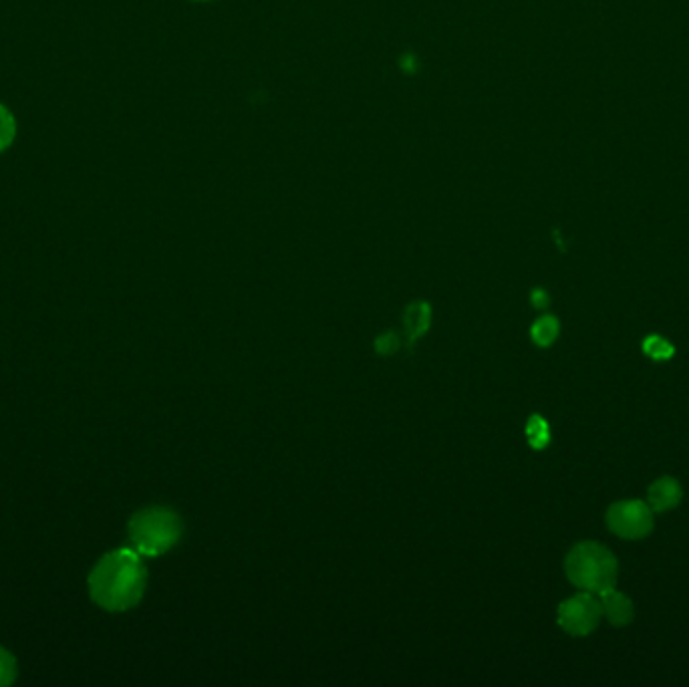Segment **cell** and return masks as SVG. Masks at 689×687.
<instances>
[{"mask_svg":"<svg viewBox=\"0 0 689 687\" xmlns=\"http://www.w3.org/2000/svg\"><path fill=\"white\" fill-rule=\"evenodd\" d=\"M603 617L601 597L589 591H581L579 595L567 599L559 607V625L571 635H589L597 629Z\"/></svg>","mask_w":689,"mask_h":687,"instance_id":"277c9868","label":"cell"},{"mask_svg":"<svg viewBox=\"0 0 689 687\" xmlns=\"http://www.w3.org/2000/svg\"><path fill=\"white\" fill-rule=\"evenodd\" d=\"M532 305L538 307V309L546 307V305H548V295H546L544 291H534V293H532Z\"/></svg>","mask_w":689,"mask_h":687,"instance_id":"9a60e30c","label":"cell"},{"mask_svg":"<svg viewBox=\"0 0 689 687\" xmlns=\"http://www.w3.org/2000/svg\"><path fill=\"white\" fill-rule=\"evenodd\" d=\"M17 679V659L5 647H0V687H7Z\"/></svg>","mask_w":689,"mask_h":687,"instance_id":"8fae6325","label":"cell"},{"mask_svg":"<svg viewBox=\"0 0 689 687\" xmlns=\"http://www.w3.org/2000/svg\"><path fill=\"white\" fill-rule=\"evenodd\" d=\"M430 319H432V311L426 303H413L405 309L403 327L409 337V343H416L430 329Z\"/></svg>","mask_w":689,"mask_h":687,"instance_id":"ba28073f","label":"cell"},{"mask_svg":"<svg viewBox=\"0 0 689 687\" xmlns=\"http://www.w3.org/2000/svg\"><path fill=\"white\" fill-rule=\"evenodd\" d=\"M565 571L575 587L595 595L615 589L619 575L615 555L599 542H579L565 561Z\"/></svg>","mask_w":689,"mask_h":687,"instance_id":"3957f363","label":"cell"},{"mask_svg":"<svg viewBox=\"0 0 689 687\" xmlns=\"http://www.w3.org/2000/svg\"><path fill=\"white\" fill-rule=\"evenodd\" d=\"M559 337V321L555 317H540L534 325H532V339L536 345L540 347H548L553 345L555 339Z\"/></svg>","mask_w":689,"mask_h":687,"instance_id":"9c48e42d","label":"cell"},{"mask_svg":"<svg viewBox=\"0 0 689 687\" xmlns=\"http://www.w3.org/2000/svg\"><path fill=\"white\" fill-rule=\"evenodd\" d=\"M526 434H528V442H530L532 448H536V450L544 448V446L548 444V440H550L548 426H546V422H544L542 418H538V416H532V418H530V422H528V426H526Z\"/></svg>","mask_w":689,"mask_h":687,"instance_id":"30bf717a","label":"cell"},{"mask_svg":"<svg viewBox=\"0 0 689 687\" xmlns=\"http://www.w3.org/2000/svg\"><path fill=\"white\" fill-rule=\"evenodd\" d=\"M127 534L133 551L154 559L166 555L180 542L184 522L172 508L150 506L131 516Z\"/></svg>","mask_w":689,"mask_h":687,"instance_id":"7a4b0ae2","label":"cell"},{"mask_svg":"<svg viewBox=\"0 0 689 687\" xmlns=\"http://www.w3.org/2000/svg\"><path fill=\"white\" fill-rule=\"evenodd\" d=\"M375 347H377V353H383V355L395 353L397 347H399V339H397V335H393V333H385V335H381V337L375 341Z\"/></svg>","mask_w":689,"mask_h":687,"instance_id":"5bb4252c","label":"cell"},{"mask_svg":"<svg viewBox=\"0 0 689 687\" xmlns=\"http://www.w3.org/2000/svg\"><path fill=\"white\" fill-rule=\"evenodd\" d=\"M681 494L683 492H681L679 482L665 476V478H659L657 482L651 484V488L647 492V504L655 512H665V510H671L673 506L679 504Z\"/></svg>","mask_w":689,"mask_h":687,"instance_id":"52a82bcc","label":"cell"},{"mask_svg":"<svg viewBox=\"0 0 689 687\" xmlns=\"http://www.w3.org/2000/svg\"><path fill=\"white\" fill-rule=\"evenodd\" d=\"M13 140H15V119L3 105H0V152L9 148Z\"/></svg>","mask_w":689,"mask_h":687,"instance_id":"7c38bea8","label":"cell"},{"mask_svg":"<svg viewBox=\"0 0 689 687\" xmlns=\"http://www.w3.org/2000/svg\"><path fill=\"white\" fill-rule=\"evenodd\" d=\"M148 587V569L142 555L133 548H117L107 553L89 575L93 603L111 613L133 609Z\"/></svg>","mask_w":689,"mask_h":687,"instance_id":"6da1fadb","label":"cell"},{"mask_svg":"<svg viewBox=\"0 0 689 687\" xmlns=\"http://www.w3.org/2000/svg\"><path fill=\"white\" fill-rule=\"evenodd\" d=\"M607 526L621 538H643L653 530V510L641 500L617 502L607 512Z\"/></svg>","mask_w":689,"mask_h":687,"instance_id":"5b68a950","label":"cell"},{"mask_svg":"<svg viewBox=\"0 0 689 687\" xmlns=\"http://www.w3.org/2000/svg\"><path fill=\"white\" fill-rule=\"evenodd\" d=\"M601 597V607H603V615L609 619L611 625L615 627H625L633 621V615H635V609H633V603L629 597H625L623 593L611 589V591H605Z\"/></svg>","mask_w":689,"mask_h":687,"instance_id":"8992f818","label":"cell"},{"mask_svg":"<svg viewBox=\"0 0 689 687\" xmlns=\"http://www.w3.org/2000/svg\"><path fill=\"white\" fill-rule=\"evenodd\" d=\"M643 351H645L649 357L659 359V361H661V359H669V357L673 355V347H671L665 339H661V337H657V335L645 339Z\"/></svg>","mask_w":689,"mask_h":687,"instance_id":"4fadbf2b","label":"cell"}]
</instances>
